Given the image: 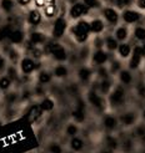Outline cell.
I'll list each match as a JSON object with an SVG mask.
<instances>
[{"label":"cell","instance_id":"cell-6","mask_svg":"<svg viewBox=\"0 0 145 153\" xmlns=\"http://www.w3.org/2000/svg\"><path fill=\"white\" fill-rule=\"evenodd\" d=\"M88 13H89V6H86L85 4L76 3L70 9V16L73 19H78V18L83 16V15H86Z\"/></svg>","mask_w":145,"mask_h":153},{"label":"cell","instance_id":"cell-51","mask_svg":"<svg viewBox=\"0 0 145 153\" xmlns=\"http://www.w3.org/2000/svg\"><path fill=\"white\" fill-rule=\"evenodd\" d=\"M139 6L140 7H145V0H139Z\"/></svg>","mask_w":145,"mask_h":153},{"label":"cell","instance_id":"cell-11","mask_svg":"<svg viewBox=\"0 0 145 153\" xmlns=\"http://www.w3.org/2000/svg\"><path fill=\"white\" fill-rule=\"evenodd\" d=\"M123 101H124V91L123 88L118 87L110 96V103L113 106H118L120 103H123Z\"/></svg>","mask_w":145,"mask_h":153},{"label":"cell","instance_id":"cell-29","mask_svg":"<svg viewBox=\"0 0 145 153\" xmlns=\"http://www.w3.org/2000/svg\"><path fill=\"white\" fill-rule=\"evenodd\" d=\"M104 126L106 128H109V129H113V128H115L116 126V120L114 118L113 116H106L104 118Z\"/></svg>","mask_w":145,"mask_h":153},{"label":"cell","instance_id":"cell-44","mask_svg":"<svg viewBox=\"0 0 145 153\" xmlns=\"http://www.w3.org/2000/svg\"><path fill=\"white\" fill-rule=\"evenodd\" d=\"M34 92H35V95L40 96V95H43V94H44V91H43V88H41L40 86H36V87H35V90H34Z\"/></svg>","mask_w":145,"mask_h":153},{"label":"cell","instance_id":"cell-3","mask_svg":"<svg viewBox=\"0 0 145 153\" xmlns=\"http://www.w3.org/2000/svg\"><path fill=\"white\" fill-rule=\"evenodd\" d=\"M44 51L47 53L53 55V57H54L55 60H58V61L66 60V51H65V49L62 46V45L58 44V42H49V44H47V46H45Z\"/></svg>","mask_w":145,"mask_h":153},{"label":"cell","instance_id":"cell-31","mask_svg":"<svg viewBox=\"0 0 145 153\" xmlns=\"http://www.w3.org/2000/svg\"><path fill=\"white\" fill-rule=\"evenodd\" d=\"M83 141L80 138H73L71 142H70V147L74 149V151H80L83 148Z\"/></svg>","mask_w":145,"mask_h":153},{"label":"cell","instance_id":"cell-4","mask_svg":"<svg viewBox=\"0 0 145 153\" xmlns=\"http://www.w3.org/2000/svg\"><path fill=\"white\" fill-rule=\"evenodd\" d=\"M8 41L11 45H20L25 41V34L21 29H13V31L9 34Z\"/></svg>","mask_w":145,"mask_h":153},{"label":"cell","instance_id":"cell-26","mask_svg":"<svg viewBox=\"0 0 145 153\" xmlns=\"http://www.w3.org/2000/svg\"><path fill=\"white\" fill-rule=\"evenodd\" d=\"M54 75L56 76V77H65V76L68 75V68L64 65H58L54 68Z\"/></svg>","mask_w":145,"mask_h":153},{"label":"cell","instance_id":"cell-52","mask_svg":"<svg viewBox=\"0 0 145 153\" xmlns=\"http://www.w3.org/2000/svg\"><path fill=\"white\" fill-rule=\"evenodd\" d=\"M141 52H143V55H145V44H144V46L141 48Z\"/></svg>","mask_w":145,"mask_h":153},{"label":"cell","instance_id":"cell-50","mask_svg":"<svg viewBox=\"0 0 145 153\" xmlns=\"http://www.w3.org/2000/svg\"><path fill=\"white\" fill-rule=\"evenodd\" d=\"M139 94H140V95H145V87H144L143 85L139 86Z\"/></svg>","mask_w":145,"mask_h":153},{"label":"cell","instance_id":"cell-22","mask_svg":"<svg viewBox=\"0 0 145 153\" xmlns=\"http://www.w3.org/2000/svg\"><path fill=\"white\" fill-rule=\"evenodd\" d=\"M13 85V81L10 77H8L6 75H2L0 76V90L2 91H9V88Z\"/></svg>","mask_w":145,"mask_h":153},{"label":"cell","instance_id":"cell-30","mask_svg":"<svg viewBox=\"0 0 145 153\" xmlns=\"http://www.w3.org/2000/svg\"><path fill=\"white\" fill-rule=\"evenodd\" d=\"M115 35H116V39H118V40L124 41V40L126 39V36H128V30H126L125 27H119V29L116 30Z\"/></svg>","mask_w":145,"mask_h":153},{"label":"cell","instance_id":"cell-28","mask_svg":"<svg viewBox=\"0 0 145 153\" xmlns=\"http://www.w3.org/2000/svg\"><path fill=\"white\" fill-rule=\"evenodd\" d=\"M73 117L78 121V122H81L84 121V108H83V103H79V108L75 110L73 112Z\"/></svg>","mask_w":145,"mask_h":153},{"label":"cell","instance_id":"cell-24","mask_svg":"<svg viewBox=\"0 0 145 153\" xmlns=\"http://www.w3.org/2000/svg\"><path fill=\"white\" fill-rule=\"evenodd\" d=\"M103 29H104V22L101 20H99V19H95L90 22V30L93 33H101L103 31Z\"/></svg>","mask_w":145,"mask_h":153},{"label":"cell","instance_id":"cell-12","mask_svg":"<svg viewBox=\"0 0 145 153\" xmlns=\"http://www.w3.org/2000/svg\"><path fill=\"white\" fill-rule=\"evenodd\" d=\"M15 9V0H0V10L5 15H10Z\"/></svg>","mask_w":145,"mask_h":153},{"label":"cell","instance_id":"cell-5","mask_svg":"<svg viewBox=\"0 0 145 153\" xmlns=\"http://www.w3.org/2000/svg\"><path fill=\"white\" fill-rule=\"evenodd\" d=\"M65 29H66V21L64 18H58L54 22V26H53V36L55 39H59L62 37L65 33Z\"/></svg>","mask_w":145,"mask_h":153},{"label":"cell","instance_id":"cell-54","mask_svg":"<svg viewBox=\"0 0 145 153\" xmlns=\"http://www.w3.org/2000/svg\"><path fill=\"white\" fill-rule=\"evenodd\" d=\"M3 126V123H2V121H0V127H2Z\"/></svg>","mask_w":145,"mask_h":153},{"label":"cell","instance_id":"cell-34","mask_svg":"<svg viewBox=\"0 0 145 153\" xmlns=\"http://www.w3.org/2000/svg\"><path fill=\"white\" fill-rule=\"evenodd\" d=\"M105 44H106V48H108L109 50H111V51L119 48L118 46V42H116V40L114 39V37H108L106 41H105Z\"/></svg>","mask_w":145,"mask_h":153},{"label":"cell","instance_id":"cell-1","mask_svg":"<svg viewBox=\"0 0 145 153\" xmlns=\"http://www.w3.org/2000/svg\"><path fill=\"white\" fill-rule=\"evenodd\" d=\"M71 34L75 36V39L78 42H84L86 39H88V35H89V31H91L90 30V24L86 21H79L78 24H76L75 26H73L70 29Z\"/></svg>","mask_w":145,"mask_h":153},{"label":"cell","instance_id":"cell-17","mask_svg":"<svg viewBox=\"0 0 145 153\" xmlns=\"http://www.w3.org/2000/svg\"><path fill=\"white\" fill-rule=\"evenodd\" d=\"M89 101H90L91 105H94L95 107H98V108H103V107H104L101 97L99 96L95 91H90V92H89Z\"/></svg>","mask_w":145,"mask_h":153},{"label":"cell","instance_id":"cell-7","mask_svg":"<svg viewBox=\"0 0 145 153\" xmlns=\"http://www.w3.org/2000/svg\"><path fill=\"white\" fill-rule=\"evenodd\" d=\"M26 21H28V24L32 25V26L40 25V22H41V13L38 9H30L29 13H28V16H26Z\"/></svg>","mask_w":145,"mask_h":153},{"label":"cell","instance_id":"cell-25","mask_svg":"<svg viewBox=\"0 0 145 153\" xmlns=\"http://www.w3.org/2000/svg\"><path fill=\"white\" fill-rule=\"evenodd\" d=\"M40 107L44 112H49L54 108V101H53L51 98H44L40 103Z\"/></svg>","mask_w":145,"mask_h":153},{"label":"cell","instance_id":"cell-13","mask_svg":"<svg viewBox=\"0 0 145 153\" xmlns=\"http://www.w3.org/2000/svg\"><path fill=\"white\" fill-rule=\"evenodd\" d=\"M13 24L11 22H8V24H3L0 25V42H3L5 40H8L9 34L13 31Z\"/></svg>","mask_w":145,"mask_h":153},{"label":"cell","instance_id":"cell-10","mask_svg":"<svg viewBox=\"0 0 145 153\" xmlns=\"http://www.w3.org/2000/svg\"><path fill=\"white\" fill-rule=\"evenodd\" d=\"M29 41L32 42L34 46H39V45L45 44L47 36H45L44 33H41V31H32L29 35Z\"/></svg>","mask_w":145,"mask_h":153},{"label":"cell","instance_id":"cell-2","mask_svg":"<svg viewBox=\"0 0 145 153\" xmlns=\"http://www.w3.org/2000/svg\"><path fill=\"white\" fill-rule=\"evenodd\" d=\"M19 67H20V71L23 75H25V76H29V75H32L34 74L38 68L40 67L39 62H36V60L32 56H25V57H23L20 60V62H19Z\"/></svg>","mask_w":145,"mask_h":153},{"label":"cell","instance_id":"cell-45","mask_svg":"<svg viewBox=\"0 0 145 153\" xmlns=\"http://www.w3.org/2000/svg\"><path fill=\"white\" fill-rule=\"evenodd\" d=\"M118 4L119 6H124V5L130 4V0H118Z\"/></svg>","mask_w":145,"mask_h":153},{"label":"cell","instance_id":"cell-19","mask_svg":"<svg viewBox=\"0 0 145 153\" xmlns=\"http://www.w3.org/2000/svg\"><path fill=\"white\" fill-rule=\"evenodd\" d=\"M6 74V76L8 77H10L11 79V81L13 82H15V81H18L19 79H20V75H19V71H18V68L15 67V65H10V66H8L6 67V71H5Z\"/></svg>","mask_w":145,"mask_h":153},{"label":"cell","instance_id":"cell-43","mask_svg":"<svg viewBox=\"0 0 145 153\" xmlns=\"http://www.w3.org/2000/svg\"><path fill=\"white\" fill-rule=\"evenodd\" d=\"M119 70H120V64L118 62V61H114L113 65H111V72L115 74V72H118Z\"/></svg>","mask_w":145,"mask_h":153},{"label":"cell","instance_id":"cell-42","mask_svg":"<svg viewBox=\"0 0 145 153\" xmlns=\"http://www.w3.org/2000/svg\"><path fill=\"white\" fill-rule=\"evenodd\" d=\"M83 1L89 7H98L99 5H100L99 4V0H83Z\"/></svg>","mask_w":145,"mask_h":153},{"label":"cell","instance_id":"cell-15","mask_svg":"<svg viewBox=\"0 0 145 153\" xmlns=\"http://www.w3.org/2000/svg\"><path fill=\"white\" fill-rule=\"evenodd\" d=\"M123 19L125 22H128V24H133V22L138 21L140 19V14L136 13V11H133V10H126L123 14Z\"/></svg>","mask_w":145,"mask_h":153},{"label":"cell","instance_id":"cell-21","mask_svg":"<svg viewBox=\"0 0 145 153\" xmlns=\"http://www.w3.org/2000/svg\"><path fill=\"white\" fill-rule=\"evenodd\" d=\"M43 13L44 15L47 18H54L55 15H56V6L54 3H51V4H47L44 7H43Z\"/></svg>","mask_w":145,"mask_h":153},{"label":"cell","instance_id":"cell-49","mask_svg":"<svg viewBox=\"0 0 145 153\" xmlns=\"http://www.w3.org/2000/svg\"><path fill=\"white\" fill-rule=\"evenodd\" d=\"M108 142H109V146H110V147H115V146H116V143H115V140H113V138H109V140H108Z\"/></svg>","mask_w":145,"mask_h":153},{"label":"cell","instance_id":"cell-41","mask_svg":"<svg viewBox=\"0 0 145 153\" xmlns=\"http://www.w3.org/2000/svg\"><path fill=\"white\" fill-rule=\"evenodd\" d=\"M66 133L69 136H75L76 133H78V127H76L75 125H69L66 128Z\"/></svg>","mask_w":145,"mask_h":153},{"label":"cell","instance_id":"cell-38","mask_svg":"<svg viewBox=\"0 0 145 153\" xmlns=\"http://www.w3.org/2000/svg\"><path fill=\"white\" fill-rule=\"evenodd\" d=\"M110 81L109 80H104L101 83H100V91L103 94H108L110 91Z\"/></svg>","mask_w":145,"mask_h":153},{"label":"cell","instance_id":"cell-36","mask_svg":"<svg viewBox=\"0 0 145 153\" xmlns=\"http://www.w3.org/2000/svg\"><path fill=\"white\" fill-rule=\"evenodd\" d=\"M30 53H32V57H34L35 60H39L43 56V50L39 49L38 46H35V48H33L32 50H30Z\"/></svg>","mask_w":145,"mask_h":153},{"label":"cell","instance_id":"cell-53","mask_svg":"<svg viewBox=\"0 0 145 153\" xmlns=\"http://www.w3.org/2000/svg\"><path fill=\"white\" fill-rule=\"evenodd\" d=\"M0 21H2V10H0Z\"/></svg>","mask_w":145,"mask_h":153},{"label":"cell","instance_id":"cell-8","mask_svg":"<svg viewBox=\"0 0 145 153\" xmlns=\"http://www.w3.org/2000/svg\"><path fill=\"white\" fill-rule=\"evenodd\" d=\"M43 112H44V111L41 110L40 105H33V106L29 108V111H28V113H26V117H28L29 122L34 123L35 121H38V120L41 117Z\"/></svg>","mask_w":145,"mask_h":153},{"label":"cell","instance_id":"cell-46","mask_svg":"<svg viewBox=\"0 0 145 153\" xmlns=\"http://www.w3.org/2000/svg\"><path fill=\"white\" fill-rule=\"evenodd\" d=\"M18 3L23 6H26V5H29L30 3H32V0H18Z\"/></svg>","mask_w":145,"mask_h":153},{"label":"cell","instance_id":"cell-37","mask_svg":"<svg viewBox=\"0 0 145 153\" xmlns=\"http://www.w3.org/2000/svg\"><path fill=\"white\" fill-rule=\"evenodd\" d=\"M6 67H8V59L3 53H0V74L6 71Z\"/></svg>","mask_w":145,"mask_h":153},{"label":"cell","instance_id":"cell-33","mask_svg":"<svg viewBox=\"0 0 145 153\" xmlns=\"http://www.w3.org/2000/svg\"><path fill=\"white\" fill-rule=\"evenodd\" d=\"M120 81L123 83H125V85H129V83L131 82V75L128 71H121L120 72Z\"/></svg>","mask_w":145,"mask_h":153},{"label":"cell","instance_id":"cell-16","mask_svg":"<svg viewBox=\"0 0 145 153\" xmlns=\"http://www.w3.org/2000/svg\"><path fill=\"white\" fill-rule=\"evenodd\" d=\"M141 48H135L134 49V53H133V57L130 60V67L131 68H136L140 64V60H141Z\"/></svg>","mask_w":145,"mask_h":153},{"label":"cell","instance_id":"cell-47","mask_svg":"<svg viewBox=\"0 0 145 153\" xmlns=\"http://www.w3.org/2000/svg\"><path fill=\"white\" fill-rule=\"evenodd\" d=\"M99 75H100L101 76V77H106V76H108V74H106V70H105V68H100V70H99Z\"/></svg>","mask_w":145,"mask_h":153},{"label":"cell","instance_id":"cell-27","mask_svg":"<svg viewBox=\"0 0 145 153\" xmlns=\"http://www.w3.org/2000/svg\"><path fill=\"white\" fill-rule=\"evenodd\" d=\"M118 50H119V53H120L121 57H128L129 53H130V51H131L130 46H129L128 44H121V45H119Z\"/></svg>","mask_w":145,"mask_h":153},{"label":"cell","instance_id":"cell-18","mask_svg":"<svg viewBox=\"0 0 145 153\" xmlns=\"http://www.w3.org/2000/svg\"><path fill=\"white\" fill-rule=\"evenodd\" d=\"M106 60H108V53H106L105 51L100 50L99 49L93 56V61L96 64V65H103L106 62Z\"/></svg>","mask_w":145,"mask_h":153},{"label":"cell","instance_id":"cell-40","mask_svg":"<svg viewBox=\"0 0 145 153\" xmlns=\"http://www.w3.org/2000/svg\"><path fill=\"white\" fill-rule=\"evenodd\" d=\"M49 152L50 153H62V147L59 146L58 143H51L49 146Z\"/></svg>","mask_w":145,"mask_h":153},{"label":"cell","instance_id":"cell-23","mask_svg":"<svg viewBox=\"0 0 145 153\" xmlns=\"http://www.w3.org/2000/svg\"><path fill=\"white\" fill-rule=\"evenodd\" d=\"M19 98H20L19 94L15 92V91H13V92H8L5 95V102L9 105V106H13V105H15V103L19 101Z\"/></svg>","mask_w":145,"mask_h":153},{"label":"cell","instance_id":"cell-14","mask_svg":"<svg viewBox=\"0 0 145 153\" xmlns=\"http://www.w3.org/2000/svg\"><path fill=\"white\" fill-rule=\"evenodd\" d=\"M104 16L110 24H116L118 20H119L118 13L114 9H111V7H106V9H104Z\"/></svg>","mask_w":145,"mask_h":153},{"label":"cell","instance_id":"cell-35","mask_svg":"<svg viewBox=\"0 0 145 153\" xmlns=\"http://www.w3.org/2000/svg\"><path fill=\"white\" fill-rule=\"evenodd\" d=\"M134 120H135V117H134V114L133 113H126V114H124L123 117H121V122H123L124 125H131L133 122H134Z\"/></svg>","mask_w":145,"mask_h":153},{"label":"cell","instance_id":"cell-48","mask_svg":"<svg viewBox=\"0 0 145 153\" xmlns=\"http://www.w3.org/2000/svg\"><path fill=\"white\" fill-rule=\"evenodd\" d=\"M95 46H96L98 49H100V48L103 46V40H100V39H96V44H95Z\"/></svg>","mask_w":145,"mask_h":153},{"label":"cell","instance_id":"cell-32","mask_svg":"<svg viewBox=\"0 0 145 153\" xmlns=\"http://www.w3.org/2000/svg\"><path fill=\"white\" fill-rule=\"evenodd\" d=\"M90 70L89 68H86V67H83V68H80L79 70V77H80V80H83V81H88L89 80V77H90Z\"/></svg>","mask_w":145,"mask_h":153},{"label":"cell","instance_id":"cell-20","mask_svg":"<svg viewBox=\"0 0 145 153\" xmlns=\"http://www.w3.org/2000/svg\"><path fill=\"white\" fill-rule=\"evenodd\" d=\"M53 76L49 71H39V74H38V81H39L40 85H48V83L51 81Z\"/></svg>","mask_w":145,"mask_h":153},{"label":"cell","instance_id":"cell-55","mask_svg":"<svg viewBox=\"0 0 145 153\" xmlns=\"http://www.w3.org/2000/svg\"><path fill=\"white\" fill-rule=\"evenodd\" d=\"M144 117H145V111H144Z\"/></svg>","mask_w":145,"mask_h":153},{"label":"cell","instance_id":"cell-9","mask_svg":"<svg viewBox=\"0 0 145 153\" xmlns=\"http://www.w3.org/2000/svg\"><path fill=\"white\" fill-rule=\"evenodd\" d=\"M6 57L13 65H17L18 62H20V60H21V55H20L19 50L17 48H14L13 45L9 48H6Z\"/></svg>","mask_w":145,"mask_h":153},{"label":"cell","instance_id":"cell-39","mask_svg":"<svg viewBox=\"0 0 145 153\" xmlns=\"http://www.w3.org/2000/svg\"><path fill=\"white\" fill-rule=\"evenodd\" d=\"M135 36H136V39H139V40H145V29L144 27H136L135 29Z\"/></svg>","mask_w":145,"mask_h":153}]
</instances>
